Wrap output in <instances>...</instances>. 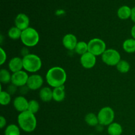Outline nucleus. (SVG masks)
<instances>
[{
	"label": "nucleus",
	"mask_w": 135,
	"mask_h": 135,
	"mask_svg": "<svg viewBox=\"0 0 135 135\" xmlns=\"http://www.w3.org/2000/svg\"><path fill=\"white\" fill-rule=\"evenodd\" d=\"M46 82L53 88L62 86L67 80V73L60 67H54L48 70L46 75Z\"/></svg>",
	"instance_id": "f257e3e1"
},
{
	"label": "nucleus",
	"mask_w": 135,
	"mask_h": 135,
	"mask_svg": "<svg viewBox=\"0 0 135 135\" xmlns=\"http://www.w3.org/2000/svg\"><path fill=\"white\" fill-rule=\"evenodd\" d=\"M132 21L135 23V7L132 9V12H131V17Z\"/></svg>",
	"instance_id": "c756f323"
},
{
	"label": "nucleus",
	"mask_w": 135,
	"mask_h": 135,
	"mask_svg": "<svg viewBox=\"0 0 135 135\" xmlns=\"http://www.w3.org/2000/svg\"><path fill=\"white\" fill-rule=\"evenodd\" d=\"M18 124L19 127L23 131L26 133H32L36 129L37 126V120L35 114L29 111L20 113L18 116Z\"/></svg>",
	"instance_id": "f03ea898"
},
{
	"label": "nucleus",
	"mask_w": 135,
	"mask_h": 135,
	"mask_svg": "<svg viewBox=\"0 0 135 135\" xmlns=\"http://www.w3.org/2000/svg\"><path fill=\"white\" fill-rule=\"evenodd\" d=\"M108 133L109 135H121L123 133L122 126L118 123H112L108 126Z\"/></svg>",
	"instance_id": "a211bd4d"
},
{
	"label": "nucleus",
	"mask_w": 135,
	"mask_h": 135,
	"mask_svg": "<svg viewBox=\"0 0 135 135\" xmlns=\"http://www.w3.org/2000/svg\"><path fill=\"white\" fill-rule=\"evenodd\" d=\"M96 63V57L94 55L87 52L80 57V63L84 69H90L93 68Z\"/></svg>",
	"instance_id": "9d476101"
},
{
	"label": "nucleus",
	"mask_w": 135,
	"mask_h": 135,
	"mask_svg": "<svg viewBox=\"0 0 135 135\" xmlns=\"http://www.w3.org/2000/svg\"><path fill=\"white\" fill-rule=\"evenodd\" d=\"M102 59L105 64L109 66H116L121 60V55L114 49H108L102 55Z\"/></svg>",
	"instance_id": "0eeeda50"
},
{
	"label": "nucleus",
	"mask_w": 135,
	"mask_h": 135,
	"mask_svg": "<svg viewBox=\"0 0 135 135\" xmlns=\"http://www.w3.org/2000/svg\"><path fill=\"white\" fill-rule=\"evenodd\" d=\"M84 120H85V122L86 123L87 125L90 127H96L98 125H99L98 115H96L93 113H89L86 114Z\"/></svg>",
	"instance_id": "aec40b11"
},
{
	"label": "nucleus",
	"mask_w": 135,
	"mask_h": 135,
	"mask_svg": "<svg viewBox=\"0 0 135 135\" xmlns=\"http://www.w3.org/2000/svg\"><path fill=\"white\" fill-rule=\"evenodd\" d=\"M23 69L29 73H36L41 69L42 60L35 54H28L22 57Z\"/></svg>",
	"instance_id": "7ed1b4c3"
},
{
	"label": "nucleus",
	"mask_w": 135,
	"mask_h": 135,
	"mask_svg": "<svg viewBox=\"0 0 135 135\" xmlns=\"http://www.w3.org/2000/svg\"><path fill=\"white\" fill-rule=\"evenodd\" d=\"M99 124L103 126H109L113 123L115 118V113L110 107H104L99 111L98 113Z\"/></svg>",
	"instance_id": "39448f33"
},
{
	"label": "nucleus",
	"mask_w": 135,
	"mask_h": 135,
	"mask_svg": "<svg viewBox=\"0 0 135 135\" xmlns=\"http://www.w3.org/2000/svg\"><path fill=\"white\" fill-rule=\"evenodd\" d=\"M65 92L64 86L57 87L53 89V100L57 102H61L65 100Z\"/></svg>",
	"instance_id": "2eb2a0df"
},
{
	"label": "nucleus",
	"mask_w": 135,
	"mask_h": 135,
	"mask_svg": "<svg viewBox=\"0 0 135 135\" xmlns=\"http://www.w3.org/2000/svg\"><path fill=\"white\" fill-rule=\"evenodd\" d=\"M9 70L11 71L13 73L18 71H22L23 69V63H22V59L18 57H13L9 62L8 64Z\"/></svg>",
	"instance_id": "4468645a"
},
{
	"label": "nucleus",
	"mask_w": 135,
	"mask_h": 135,
	"mask_svg": "<svg viewBox=\"0 0 135 135\" xmlns=\"http://www.w3.org/2000/svg\"><path fill=\"white\" fill-rule=\"evenodd\" d=\"M116 68H117V71L121 73H127L130 70L131 66L129 62H127V61L121 60L116 65Z\"/></svg>",
	"instance_id": "b1692460"
},
{
	"label": "nucleus",
	"mask_w": 135,
	"mask_h": 135,
	"mask_svg": "<svg viewBox=\"0 0 135 135\" xmlns=\"http://www.w3.org/2000/svg\"><path fill=\"white\" fill-rule=\"evenodd\" d=\"M44 80L40 75L33 74L29 76L26 86L28 88V89L32 90H36L42 86Z\"/></svg>",
	"instance_id": "1a4fd4ad"
},
{
	"label": "nucleus",
	"mask_w": 135,
	"mask_h": 135,
	"mask_svg": "<svg viewBox=\"0 0 135 135\" xmlns=\"http://www.w3.org/2000/svg\"><path fill=\"white\" fill-rule=\"evenodd\" d=\"M11 84L17 87H23L27 84L28 75L25 71H20L12 74Z\"/></svg>",
	"instance_id": "6e6552de"
},
{
	"label": "nucleus",
	"mask_w": 135,
	"mask_h": 135,
	"mask_svg": "<svg viewBox=\"0 0 135 135\" xmlns=\"http://www.w3.org/2000/svg\"><path fill=\"white\" fill-rule=\"evenodd\" d=\"M40 105L39 103L35 100H31L28 102V111L35 114L39 111Z\"/></svg>",
	"instance_id": "bb28decb"
},
{
	"label": "nucleus",
	"mask_w": 135,
	"mask_h": 135,
	"mask_svg": "<svg viewBox=\"0 0 135 135\" xmlns=\"http://www.w3.org/2000/svg\"><path fill=\"white\" fill-rule=\"evenodd\" d=\"M89 135H94V134H89Z\"/></svg>",
	"instance_id": "2f4dec72"
},
{
	"label": "nucleus",
	"mask_w": 135,
	"mask_h": 135,
	"mask_svg": "<svg viewBox=\"0 0 135 135\" xmlns=\"http://www.w3.org/2000/svg\"><path fill=\"white\" fill-rule=\"evenodd\" d=\"M11 100V94L5 91L0 92V103L2 105H7Z\"/></svg>",
	"instance_id": "a878e982"
},
{
	"label": "nucleus",
	"mask_w": 135,
	"mask_h": 135,
	"mask_svg": "<svg viewBox=\"0 0 135 135\" xmlns=\"http://www.w3.org/2000/svg\"><path fill=\"white\" fill-rule=\"evenodd\" d=\"M28 102L24 96H17L13 101V106L16 110L22 113L28 110Z\"/></svg>",
	"instance_id": "ddd939ff"
},
{
	"label": "nucleus",
	"mask_w": 135,
	"mask_h": 135,
	"mask_svg": "<svg viewBox=\"0 0 135 135\" xmlns=\"http://www.w3.org/2000/svg\"><path fill=\"white\" fill-rule=\"evenodd\" d=\"M21 40L22 44L26 47H34L39 42L40 36L36 29L29 27L22 30Z\"/></svg>",
	"instance_id": "20e7f679"
},
{
	"label": "nucleus",
	"mask_w": 135,
	"mask_h": 135,
	"mask_svg": "<svg viewBox=\"0 0 135 135\" xmlns=\"http://www.w3.org/2000/svg\"><path fill=\"white\" fill-rule=\"evenodd\" d=\"M11 76L9 71L2 69L0 71V82L2 84H8L11 82Z\"/></svg>",
	"instance_id": "5701e85b"
},
{
	"label": "nucleus",
	"mask_w": 135,
	"mask_h": 135,
	"mask_svg": "<svg viewBox=\"0 0 135 135\" xmlns=\"http://www.w3.org/2000/svg\"><path fill=\"white\" fill-rule=\"evenodd\" d=\"M5 135H21L20 129L17 125L15 124H11L8 125L5 131Z\"/></svg>",
	"instance_id": "393cba45"
},
{
	"label": "nucleus",
	"mask_w": 135,
	"mask_h": 135,
	"mask_svg": "<svg viewBox=\"0 0 135 135\" xmlns=\"http://www.w3.org/2000/svg\"><path fill=\"white\" fill-rule=\"evenodd\" d=\"M75 51L76 54L80 55H83L86 53L88 52V43H86L85 42H83V41L78 42L75 49Z\"/></svg>",
	"instance_id": "412c9836"
},
{
	"label": "nucleus",
	"mask_w": 135,
	"mask_h": 135,
	"mask_svg": "<svg viewBox=\"0 0 135 135\" xmlns=\"http://www.w3.org/2000/svg\"><path fill=\"white\" fill-rule=\"evenodd\" d=\"M123 48L125 52L133 54L135 52V40L133 38L125 40L123 44Z\"/></svg>",
	"instance_id": "6ab92c4d"
},
{
	"label": "nucleus",
	"mask_w": 135,
	"mask_h": 135,
	"mask_svg": "<svg viewBox=\"0 0 135 135\" xmlns=\"http://www.w3.org/2000/svg\"><path fill=\"white\" fill-rule=\"evenodd\" d=\"M22 32V30H20L17 26H13L8 31V36L12 40H18L19 38L21 39Z\"/></svg>",
	"instance_id": "4be33fe9"
},
{
	"label": "nucleus",
	"mask_w": 135,
	"mask_h": 135,
	"mask_svg": "<svg viewBox=\"0 0 135 135\" xmlns=\"http://www.w3.org/2000/svg\"><path fill=\"white\" fill-rule=\"evenodd\" d=\"M63 45L67 50H75L76 44L78 43L77 38L74 34H67L63 36Z\"/></svg>",
	"instance_id": "f8f14e48"
},
{
	"label": "nucleus",
	"mask_w": 135,
	"mask_h": 135,
	"mask_svg": "<svg viewBox=\"0 0 135 135\" xmlns=\"http://www.w3.org/2000/svg\"><path fill=\"white\" fill-rule=\"evenodd\" d=\"M131 12L132 9H131L129 6L123 5L117 11V16L120 19L126 20L131 17Z\"/></svg>",
	"instance_id": "f3484780"
},
{
	"label": "nucleus",
	"mask_w": 135,
	"mask_h": 135,
	"mask_svg": "<svg viewBox=\"0 0 135 135\" xmlns=\"http://www.w3.org/2000/svg\"><path fill=\"white\" fill-rule=\"evenodd\" d=\"M40 98L44 102H48L53 100V90L49 87H44L39 92Z\"/></svg>",
	"instance_id": "dca6fc26"
},
{
	"label": "nucleus",
	"mask_w": 135,
	"mask_h": 135,
	"mask_svg": "<svg viewBox=\"0 0 135 135\" xmlns=\"http://www.w3.org/2000/svg\"><path fill=\"white\" fill-rule=\"evenodd\" d=\"M131 36L133 39L135 40V25L132 27L131 30Z\"/></svg>",
	"instance_id": "7c9ffc66"
},
{
	"label": "nucleus",
	"mask_w": 135,
	"mask_h": 135,
	"mask_svg": "<svg viewBox=\"0 0 135 135\" xmlns=\"http://www.w3.org/2000/svg\"><path fill=\"white\" fill-rule=\"evenodd\" d=\"M15 26L18 28L22 31L25 30V29L29 28L30 20H29L28 17L24 13H19L17 15L15 19Z\"/></svg>",
	"instance_id": "9b49d317"
},
{
	"label": "nucleus",
	"mask_w": 135,
	"mask_h": 135,
	"mask_svg": "<svg viewBox=\"0 0 135 135\" xmlns=\"http://www.w3.org/2000/svg\"><path fill=\"white\" fill-rule=\"evenodd\" d=\"M88 52L95 56L102 55L106 50V44L105 42L100 38H94L88 43Z\"/></svg>",
	"instance_id": "423d86ee"
},
{
	"label": "nucleus",
	"mask_w": 135,
	"mask_h": 135,
	"mask_svg": "<svg viewBox=\"0 0 135 135\" xmlns=\"http://www.w3.org/2000/svg\"><path fill=\"white\" fill-rule=\"evenodd\" d=\"M0 55H1V60H0V65H2L5 63V61L7 59V54L6 52L4 51L2 47L0 48Z\"/></svg>",
	"instance_id": "cd10ccee"
},
{
	"label": "nucleus",
	"mask_w": 135,
	"mask_h": 135,
	"mask_svg": "<svg viewBox=\"0 0 135 135\" xmlns=\"http://www.w3.org/2000/svg\"><path fill=\"white\" fill-rule=\"evenodd\" d=\"M6 119H5V117L1 116L0 117V128L3 129V128L5 127V125H6Z\"/></svg>",
	"instance_id": "c85d7f7f"
}]
</instances>
